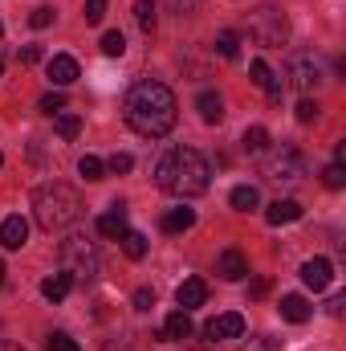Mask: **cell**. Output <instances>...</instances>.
Instances as JSON below:
<instances>
[{
  "label": "cell",
  "mask_w": 346,
  "mask_h": 351,
  "mask_svg": "<svg viewBox=\"0 0 346 351\" xmlns=\"http://www.w3.org/2000/svg\"><path fill=\"white\" fill-rule=\"evenodd\" d=\"M122 119L135 135L143 139H163L179 119V106H175V94L163 82H135L122 98Z\"/></svg>",
  "instance_id": "1"
},
{
  "label": "cell",
  "mask_w": 346,
  "mask_h": 351,
  "mask_svg": "<svg viewBox=\"0 0 346 351\" xmlns=\"http://www.w3.org/2000/svg\"><path fill=\"white\" fill-rule=\"evenodd\" d=\"M155 184L163 188V192H172V196H200V192H208V184H212V168H208V160L196 152V147H172V152H163V160L155 164Z\"/></svg>",
  "instance_id": "2"
},
{
  "label": "cell",
  "mask_w": 346,
  "mask_h": 351,
  "mask_svg": "<svg viewBox=\"0 0 346 351\" xmlns=\"http://www.w3.org/2000/svg\"><path fill=\"white\" fill-rule=\"evenodd\" d=\"M33 217L45 233H57V229H70L78 217H82V196L78 188L62 184V180H49L33 192Z\"/></svg>",
  "instance_id": "3"
},
{
  "label": "cell",
  "mask_w": 346,
  "mask_h": 351,
  "mask_svg": "<svg viewBox=\"0 0 346 351\" xmlns=\"http://www.w3.org/2000/svg\"><path fill=\"white\" fill-rule=\"evenodd\" d=\"M249 37L257 41L261 49H281L289 41V16L277 4H261L257 12L249 16Z\"/></svg>",
  "instance_id": "4"
},
{
  "label": "cell",
  "mask_w": 346,
  "mask_h": 351,
  "mask_svg": "<svg viewBox=\"0 0 346 351\" xmlns=\"http://www.w3.org/2000/svg\"><path fill=\"white\" fill-rule=\"evenodd\" d=\"M62 269H66L74 282H90V278L98 274V245L86 241L82 233L66 237V241H62Z\"/></svg>",
  "instance_id": "5"
},
{
  "label": "cell",
  "mask_w": 346,
  "mask_h": 351,
  "mask_svg": "<svg viewBox=\"0 0 346 351\" xmlns=\"http://www.w3.org/2000/svg\"><path fill=\"white\" fill-rule=\"evenodd\" d=\"M265 180L285 184V188L302 184V180H306V160H302V152H297V147H277V152H269V156H265Z\"/></svg>",
  "instance_id": "6"
},
{
  "label": "cell",
  "mask_w": 346,
  "mask_h": 351,
  "mask_svg": "<svg viewBox=\"0 0 346 351\" xmlns=\"http://www.w3.org/2000/svg\"><path fill=\"white\" fill-rule=\"evenodd\" d=\"M318 82H322V66L314 62V53H306V49L289 53V86L302 90V94H310Z\"/></svg>",
  "instance_id": "7"
},
{
  "label": "cell",
  "mask_w": 346,
  "mask_h": 351,
  "mask_svg": "<svg viewBox=\"0 0 346 351\" xmlns=\"http://www.w3.org/2000/svg\"><path fill=\"white\" fill-rule=\"evenodd\" d=\"M241 335H245V315H237V311L216 315V319L204 327V339H212V343H220V339H241Z\"/></svg>",
  "instance_id": "8"
},
{
  "label": "cell",
  "mask_w": 346,
  "mask_h": 351,
  "mask_svg": "<svg viewBox=\"0 0 346 351\" xmlns=\"http://www.w3.org/2000/svg\"><path fill=\"white\" fill-rule=\"evenodd\" d=\"M175 302H179V311H196V306H204L208 302V282L204 278H183L179 282V290H175Z\"/></svg>",
  "instance_id": "9"
},
{
  "label": "cell",
  "mask_w": 346,
  "mask_h": 351,
  "mask_svg": "<svg viewBox=\"0 0 346 351\" xmlns=\"http://www.w3.org/2000/svg\"><path fill=\"white\" fill-rule=\"evenodd\" d=\"M302 282L318 294V290H326L330 282H334V265H330V258H310V262L302 265Z\"/></svg>",
  "instance_id": "10"
},
{
  "label": "cell",
  "mask_w": 346,
  "mask_h": 351,
  "mask_svg": "<svg viewBox=\"0 0 346 351\" xmlns=\"http://www.w3.org/2000/svg\"><path fill=\"white\" fill-rule=\"evenodd\" d=\"M216 274L224 278V282H241V278H249V258L241 254V250H224L220 258H216Z\"/></svg>",
  "instance_id": "11"
},
{
  "label": "cell",
  "mask_w": 346,
  "mask_h": 351,
  "mask_svg": "<svg viewBox=\"0 0 346 351\" xmlns=\"http://www.w3.org/2000/svg\"><path fill=\"white\" fill-rule=\"evenodd\" d=\"M49 78H53V86H74L82 78V70L70 53H57V58H49Z\"/></svg>",
  "instance_id": "12"
},
{
  "label": "cell",
  "mask_w": 346,
  "mask_h": 351,
  "mask_svg": "<svg viewBox=\"0 0 346 351\" xmlns=\"http://www.w3.org/2000/svg\"><path fill=\"white\" fill-rule=\"evenodd\" d=\"M191 335V315L187 311H172L168 319H163V327H159V339L163 343H179V339H187Z\"/></svg>",
  "instance_id": "13"
},
{
  "label": "cell",
  "mask_w": 346,
  "mask_h": 351,
  "mask_svg": "<svg viewBox=\"0 0 346 351\" xmlns=\"http://www.w3.org/2000/svg\"><path fill=\"white\" fill-rule=\"evenodd\" d=\"M98 233L110 237V241H118V237L127 233V208H122V204H110V208L98 217Z\"/></svg>",
  "instance_id": "14"
},
{
  "label": "cell",
  "mask_w": 346,
  "mask_h": 351,
  "mask_svg": "<svg viewBox=\"0 0 346 351\" xmlns=\"http://www.w3.org/2000/svg\"><path fill=\"white\" fill-rule=\"evenodd\" d=\"M196 110H200V119H204L208 127H216V123L224 119V98H220L216 90H204V94L196 98Z\"/></svg>",
  "instance_id": "15"
},
{
  "label": "cell",
  "mask_w": 346,
  "mask_h": 351,
  "mask_svg": "<svg viewBox=\"0 0 346 351\" xmlns=\"http://www.w3.org/2000/svg\"><path fill=\"white\" fill-rule=\"evenodd\" d=\"M0 241H4V250H21V245L29 241V225H25V217H4V225H0Z\"/></svg>",
  "instance_id": "16"
},
{
  "label": "cell",
  "mask_w": 346,
  "mask_h": 351,
  "mask_svg": "<svg viewBox=\"0 0 346 351\" xmlns=\"http://www.w3.org/2000/svg\"><path fill=\"white\" fill-rule=\"evenodd\" d=\"M277 311H281V319H285V323H306V319L314 315V306H310L302 294H285Z\"/></svg>",
  "instance_id": "17"
},
{
  "label": "cell",
  "mask_w": 346,
  "mask_h": 351,
  "mask_svg": "<svg viewBox=\"0 0 346 351\" xmlns=\"http://www.w3.org/2000/svg\"><path fill=\"white\" fill-rule=\"evenodd\" d=\"M249 78H253V86H261L265 94H269V98H273V102H281V82L273 78V70H269L261 58L253 62V66H249Z\"/></svg>",
  "instance_id": "18"
},
{
  "label": "cell",
  "mask_w": 346,
  "mask_h": 351,
  "mask_svg": "<svg viewBox=\"0 0 346 351\" xmlns=\"http://www.w3.org/2000/svg\"><path fill=\"white\" fill-rule=\"evenodd\" d=\"M302 217V204L297 200H273L269 208H265V221L269 225H289V221H297Z\"/></svg>",
  "instance_id": "19"
},
{
  "label": "cell",
  "mask_w": 346,
  "mask_h": 351,
  "mask_svg": "<svg viewBox=\"0 0 346 351\" xmlns=\"http://www.w3.org/2000/svg\"><path fill=\"white\" fill-rule=\"evenodd\" d=\"M70 290H74V278L62 269V274H53V278H45L41 282V294L49 298V302H66L70 298Z\"/></svg>",
  "instance_id": "20"
},
{
  "label": "cell",
  "mask_w": 346,
  "mask_h": 351,
  "mask_svg": "<svg viewBox=\"0 0 346 351\" xmlns=\"http://www.w3.org/2000/svg\"><path fill=\"white\" fill-rule=\"evenodd\" d=\"M228 204L237 208V213H253L261 204V192L253 188V184H237L232 192H228Z\"/></svg>",
  "instance_id": "21"
},
{
  "label": "cell",
  "mask_w": 346,
  "mask_h": 351,
  "mask_svg": "<svg viewBox=\"0 0 346 351\" xmlns=\"http://www.w3.org/2000/svg\"><path fill=\"white\" fill-rule=\"evenodd\" d=\"M196 225V208H172L163 217V233H187Z\"/></svg>",
  "instance_id": "22"
},
{
  "label": "cell",
  "mask_w": 346,
  "mask_h": 351,
  "mask_svg": "<svg viewBox=\"0 0 346 351\" xmlns=\"http://www.w3.org/2000/svg\"><path fill=\"white\" fill-rule=\"evenodd\" d=\"M118 241H122V254H127L131 262H139V258H147V237H143L139 229H127V233H122Z\"/></svg>",
  "instance_id": "23"
},
{
  "label": "cell",
  "mask_w": 346,
  "mask_h": 351,
  "mask_svg": "<svg viewBox=\"0 0 346 351\" xmlns=\"http://www.w3.org/2000/svg\"><path fill=\"white\" fill-rule=\"evenodd\" d=\"M241 147H245L249 156H265V147H269V131H265V127H249V131L241 135Z\"/></svg>",
  "instance_id": "24"
},
{
  "label": "cell",
  "mask_w": 346,
  "mask_h": 351,
  "mask_svg": "<svg viewBox=\"0 0 346 351\" xmlns=\"http://www.w3.org/2000/svg\"><path fill=\"white\" fill-rule=\"evenodd\" d=\"M53 131H57L62 139H78L82 119H78V114H70V110H62V114H53Z\"/></svg>",
  "instance_id": "25"
},
{
  "label": "cell",
  "mask_w": 346,
  "mask_h": 351,
  "mask_svg": "<svg viewBox=\"0 0 346 351\" xmlns=\"http://www.w3.org/2000/svg\"><path fill=\"white\" fill-rule=\"evenodd\" d=\"M135 21H139L143 33H155V25H159V16H155V0H135Z\"/></svg>",
  "instance_id": "26"
},
{
  "label": "cell",
  "mask_w": 346,
  "mask_h": 351,
  "mask_svg": "<svg viewBox=\"0 0 346 351\" xmlns=\"http://www.w3.org/2000/svg\"><path fill=\"white\" fill-rule=\"evenodd\" d=\"M102 53H106V58H122V53H127V37H122L118 29H110V33L102 37Z\"/></svg>",
  "instance_id": "27"
},
{
  "label": "cell",
  "mask_w": 346,
  "mask_h": 351,
  "mask_svg": "<svg viewBox=\"0 0 346 351\" xmlns=\"http://www.w3.org/2000/svg\"><path fill=\"white\" fill-rule=\"evenodd\" d=\"M78 172L94 184V180H102V176H106V164H102L98 156H82V160H78Z\"/></svg>",
  "instance_id": "28"
},
{
  "label": "cell",
  "mask_w": 346,
  "mask_h": 351,
  "mask_svg": "<svg viewBox=\"0 0 346 351\" xmlns=\"http://www.w3.org/2000/svg\"><path fill=\"white\" fill-rule=\"evenodd\" d=\"M216 53L232 62V58L241 53V37H237V33H220V37H216Z\"/></svg>",
  "instance_id": "29"
},
{
  "label": "cell",
  "mask_w": 346,
  "mask_h": 351,
  "mask_svg": "<svg viewBox=\"0 0 346 351\" xmlns=\"http://www.w3.org/2000/svg\"><path fill=\"white\" fill-rule=\"evenodd\" d=\"M45 348H49V351H82L78 343H74V339H70V335H66V331H49Z\"/></svg>",
  "instance_id": "30"
},
{
  "label": "cell",
  "mask_w": 346,
  "mask_h": 351,
  "mask_svg": "<svg viewBox=\"0 0 346 351\" xmlns=\"http://www.w3.org/2000/svg\"><path fill=\"white\" fill-rule=\"evenodd\" d=\"M131 168H135V160H131L127 152H114V156L106 160V172H114V176H127Z\"/></svg>",
  "instance_id": "31"
},
{
  "label": "cell",
  "mask_w": 346,
  "mask_h": 351,
  "mask_svg": "<svg viewBox=\"0 0 346 351\" xmlns=\"http://www.w3.org/2000/svg\"><path fill=\"white\" fill-rule=\"evenodd\" d=\"M322 184L338 192V188H343V184H346V168H343V164H330V168L322 172Z\"/></svg>",
  "instance_id": "32"
},
{
  "label": "cell",
  "mask_w": 346,
  "mask_h": 351,
  "mask_svg": "<svg viewBox=\"0 0 346 351\" xmlns=\"http://www.w3.org/2000/svg\"><path fill=\"white\" fill-rule=\"evenodd\" d=\"M53 16H57V12H53L49 4H41V8H33V16H29V25H33V29H49V25H53Z\"/></svg>",
  "instance_id": "33"
},
{
  "label": "cell",
  "mask_w": 346,
  "mask_h": 351,
  "mask_svg": "<svg viewBox=\"0 0 346 351\" xmlns=\"http://www.w3.org/2000/svg\"><path fill=\"white\" fill-rule=\"evenodd\" d=\"M41 110H45V114H62V110H66V98H62L57 90H49V94L41 98Z\"/></svg>",
  "instance_id": "34"
},
{
  "label": "cell",
  "mask_w": 346,
  "mask_h": 351,
  "mask_svg": "<svg viewBox=\"0 0 346 351\" xmlns=\"http://www.w3.org/2000/svg\"><path fill=\"white\" fill-rule=\"evenodd\" d=\"M318 119V102L314 98H302L297 102V123H314Z\"/></svg>",
  "instance_id": "35"
},
{
  "label": "cell",
  "mask_w": 346,
  "mask_h": 351,
  "mask_svg": "<svg viewBox=\"0 0 346 351\" xmlns=\"http://www.w3.org/2000/svg\"><path fill=\"white\" fill-rule=\"evenodd\" d=\"M151 306H155V290L139 286V290H135V311H151Z\"/></svg>",
  "instance_id": "36"
},
{
  "label": "cell",
  "mask_w": 346,
  "mask_h": 351,
  "mask_svg": "<svg viewBox=\"0 0 346 351\" xmlns=\"http://www.w3.org/2000/svg\"><path fill=\"white\" fill-rule=\"evenodd\" d=\"M106 16V0H86V21L90 25H98Z\"/></svg>",
  "instance_id": "37"
},
{
  "label": "cell",
  "mask_w": 346,
  "mask_h": 351,
  "mask_svg": "<svg viewBox=\"0 0 346 351\" xmlns=\"http://www.w3.org/2000/svg\"><path fill=\"white\" fill-rule=\"evenodd\" d=\"M269 294V278H257L253 286H249V298H265Z\"/></svg>",
  "instance_id": "38"
},
{
  "label": "cell",
  "mask_w": 346,
  "mask_h": 351,
  "mask_svg": "<svg viewBox=\"0 0 346 351\" xmlns=\"http://www.w3.org/2000/svg\"><path fill=\"white\" fill-rule=\"evenodd\" d=\"M21 62H25V66L41 62V49H37V45H25V49H21Z\"/></svg>",
  "instance_id": "39"
},
{
  "label": "cell",
  "mask_w": 346,
  "mask_h": 351,
  "mask_svg": "<svg viewBox=\"0 0 346 351\" xmlns=\"http://www.w3.org/2000/svg\"><path fill=\"white\" fill-rule=\"evenodd\" d=\"M0 351H21L16 343H8V339H0Z\"/></svg>",
  "instance_id": "40"
},
{
  "label": "cell",
  "mask_w": 346,
  "mask_h": 351,
  "mask_svg": "<svg viewBox=\"0 0 346 351\" xmlns=\"http://www.w3.org/2000/svg\"><path fill=\"white\" fill-rule=\"evenodd\" d=\"M175 4H183V8H191V0H175Z\"/></svg>",
  "instance_id": "41"
},
{
  "label": "cell",
  "mask_w": 346,
  "mask_h": 351,
  "mask_svg": "<svg viewBox=\"0 0 346 351\" xmlns=\"http://www.w3.org/2000/svg\"><path fill=\"white\" fill-rule=\"evenodd\" d=\"M0 282H4V262H0Z\"/></svg>",
  "instance_id": "42"
},
{
  "label": "cell",
  "mask_w": 346,
  "mask_h": 351,
  "mask_svg": "<svg viewBox=\"0 0 346 351\" xmlns=\"http://www.w3.org/2000/svg\"><path fill=\"white\" fill-rule=\"evenodd\" d=\"M0 168H4V156H0Z\"/></svg>",
  "instance_id": "43"
},
{
  "label": "cell",
  "mask_w": 346,
  "mask_h": 351,
  "mask_svg": "<svg viewBox=\"0 0 346 351\" xmlns=\"http://www.w3.org/2000/svg\"><path fill=\"white\" fill-rule=\"evenodd\" d=\"M0 33H4V25H0Z\"/></svg>",
  "instance_id": "44"
}]
</instances>
